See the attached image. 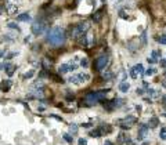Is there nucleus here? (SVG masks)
<instances>
[{
  "label": "nucleus",
  "mask_w": 166,
  "mask_h": 145,
  "mask_svg": "<svg viewBox=\"0 0 166 145\" xmlns=\"http://www.w3.org/2000/svg\"><path fill=\"white\" fill-rule=\"evenodd\" d=\"M113 72H111V71H105V72H102V77L105 79V80H111V79H113Z\"/></svg>",
  "instance_id": "ddd939ff"
},
{
  "label": "nucleus",
  "mask_w": 166,
  "mask_h": 145,
  "mask_svg": "<svg viewBox=\"0 0 166 145\" xmlns=\"http://www.w3.org/2000/svg\"><path fill=\"white\" fill-rule=\"evenodd\" d=\"M79 145H87V141L85 138H79Z\"/></svg>",
  "instance_id": "2f4dec72"
},
{
  "label": "nucleus",
  "mask_w": 166,
  "mask_h": 145,
  "mask_svg": "<svg viewBox=\"0 0 166 145\" xmlns=\"http://www.w3.org/2000/svg\"><path fill=\"white\" fill-rule=\"evenodd\" d=\"M162 102H163V105H166V94L162 97Z\"/></svg>",
  "instance_id": "c9c22d12"
},
{
  "label": "nucleus",
  "mask_w": 166,
  "mask_h": 145,
  "mask_svg": "<svg viewBox=\"0 0 166 145\" xmlns=\"http://www.w3.org/2000/svg\"><path fill=\"white\" fill-rule=\"evenodd\" d=\"M90 126H91L90 123H85V125H83V127H86V129H87V127H90Z\"/></svg>",
  "instance_id": "e433bc0d"
},
{
  "label": "nucleus",
  "mask_w": 166,
  "mask_h": 145,
  "mask_svg": "<svg viewBox=\"0 0 166 145\" xmlns=\"http://www.w3.org/2000/svg\"><path fill=\"white\" fill-rule=\"evenodd\" d=\"M136 93H137L138 95H143V94H144V91H143V89H137V90H136Z\"/></svg>",
  "instance_id": "72a5a7b5"
},
{
  "label": "nucleus",
  "mask_w": 166,
  "mask_h": 145,
  "mask_svg": "<svg viewBox=\"0 0 166 145\" xmlns=\"http://www.w3.org/2000/svg\"><path fill=\"white\" fill-rule=\"evenodd\" d=\"M78 1H80V0H78Z\"/></svg>",
  "instance_id": "58836bf2"
},
{
  "label": "nucleus",
  "mask_w": 166,
  "mask_h": 145,
  "mask_svg": "<svg viewBox=\"0 0 166 145\" xmlns=\"http://www.w3.org/2000/svg\"><path fill=\"white\" fill-rule=\"evenodd\" d=\"M126 140H127V138H125V134H123V133H121V134H119V138H118V142H119V144H122V142H125Z\"/></svg>",
  "instance_id": "bb28decb"
},
{
  "label": "nucleus",
  "mask_w": 166,
  "mask_h": 145,
  "mask_svg": "<svg viewBox=\"0 0 166 145\" xmlns=\"http://www.w3.org/2000/svg\"><path fill=\"white\" fill-rule=\"evenodd\" d=\"M1 55H3V51H0V57H1Z\"/></svg>",
  "instance_id": "4c0bfd02"
},
{
  "label": "nucleus",
  "mask_w": 166,
  "mask_h": 145,
  "mask_svg": "<svg viewBox=\"0 0 166 145\" xmlns=\"http://www.w3.org/2000/svg\"><path fill=\"white\" fill-rule=\"evenodd\" d=\"M31 14L29 12H24V14H20V15L17 17V20L18 21H22V22H28V21H31Z\"/></svg>",
  "instance_id": "1a4fd4ad"
},
{
  "label": "nucleus",
  "mask_w": 166,
  "mask_h": 145,
  "mask_svg": "<svg viewBox=\"0 0 166 145\" xmlns=\"http://www.w3.org/2000/svg\"><path fill=\"white\" fill-rule=\"evenodd\" d=\"M90 28V24L87 21L85 22H80V24H78L76 26H73V31H72V37H79L82 35H85Z\"/></svg>",
  "instance_id": "7ed1b4c3"
},
{
  "label": "nucleus",
  "mask_w": 166,
  "mask_h": 145,
  "mask_svg": "<svg viewBox=\"0 0 166 145\" xmlns=\"http://www.w3.org/2000/svg\"><path fill=\"white\" fill-rule=\"evenodd\" d=\"M4 69H6V72H7L8 76H11L12 73H14V71H15V65H14V64H10V62H7V64L4 65Z\"/></svg>",
  "instance_id": "6e6552de"
},
{
  "label": "nucleus",
  "mask_w": 166,
  "mask_h": 145,
  "mask_svg": "<svg viewBox=\"0 0 166 145\" xmlns=\"http://www.w3.org/2000/svg\"><path fill=\"white\" fill-rule=\"evenodd\" d=\"M148 62H151V64H155V62H156V60H154V58H152V57H148Z\"/></svg>",
  "instance_id": "473e14b6"
},
{
  "label": "nucleus",
  "mask_w": 166,
  "mask_h": 145,
  "mask_svg": "<svg viewBox=\"0 0 166 145\" xmlns=\"http://www.w3.org/2000/svg\"><path fill=\"white\" fill-rule=\"evenodd\" d=\"M148 131H150V127H148V126L140 125V129H138V137H137L138 141H143V140L148 136Z\"/></svg>",
  "instance_id": "0eeeda50"
},
{
  "label": "nucleus",
  "mask_w": 166,
  "mask_h": 145,
  "mask_svg": "<svg viewBox=\"0 0 166 145\" xmlns=\"http://www.w3.org/2000/svg\"><path fill=\"white\" fill-rule=\"evenodd\" d=\"M155 72H156V69H154V68H148V69H147V71H146V72H144V73H146L147 76H152V75H154Z\"/></svg>",
  "instance_id": "412c9836"
},
{
  "label": "nucleus",
  "mask_w": 166,
  "mask_h": 145,
  "mask_svg": "<svg viewBox=\"0 0 166 145\" xmlns=\"http://www.w3.org/2000/svg\"><path fill=\"white\" fill-rule=\"evenodd\" d=\"M159 137L162 138L163 141H166V129H165V127H162V129H161V134H159Z\"/></svg>",
  "instance_id": "5701e85b"
},
{
  "label": "nucleus",
  "mask_w": 166,
  "mask_h": 145,
  "mask_svg": "<svg viewBox=\"0 0 166 145\" xmlns=\"http://www.w3.org/2000/svg\"><path fill=\"white\" fill-rule=\"evenodd\" d=\"M45 31H46V25H45V22H42V21H37V22H35V24L32 25V33L35 36L43 35Z\"/></svg>",
  "instance_id": "39448f33"
},
{
  "label": "nucleus",
  "mask_w": 166,
  "mask_h": 145,
  "mask_svg": "<svg viewBox=\"0 0 166 145\" xmlns=\"http://www.w3.org/2000/svg\"><path fill=\"white\" fill-rule=\"evenodd\" d=\"M69 133H71V134H76L78 133V126L75 125V123L69 125Z\"/></svg>",
  "instance_id": "f3484780"
},
{
  "label": "nucleus",
  "mask_w": 166,
  "mask_h": 145,
  "mask_svg": "<svg viewBox=\"0 0 166 145\" xmlns=\"http://www.w3.org/2000/svg\"><path fill=\"white\" fill-rule=\"evenodd\" d=\"M7 83H1V86H0V89L3 90H8L10 89V86H11V83H10V80H6Z\"/></svg>",
  "instance_id": "4be33fe9"
},
{
  "label": "nucleus",
  "mask_w": 166,
  "mask_h": 145,
  "mask_svg": "<svg viewBox=\"0 0 166 145\" xmlns=\"http://www.w3.org/2000/svg\"><path fill=\"white\" fill-rule=\"evenodd\" d=\"M108 62H110V58H108V55L98 57L97 61H96V69H97V71H102V69H105V66L108 65Z\"/></svg>",
  "instance_id": "423d86ee"
},
{
  "label": "nucleus",
  "mask_w": 166,
  "mask_h": 145,
  "mask_svg": "<svg viewBox=\"0 0 166 145\" xmlns=\"http://www.w3.org/2000/svg\"><path fill=\"white\" fill-rule=\"evenodd\" d=\"M79 65H80V66L87 68V66H89V61H87V58H82V60L79 61Z\"/></svg>",
  "instance_id": "6ab92c4d"
},
{
  "label": "nucleus",
  "mask_w": 166,
  "mask_h": 145,
  "mask_svg": "<svg viewBox=\"0 0 166 145\" xmlns=\"http://www.w3.org/2000/svg\"><path fill=\"white\" fill-rule=\"evenodd\" d=\"M130 89V85L127 83V82H122L121 85H119V90H121L122 93H127Z\"/></svg>",
  "instance_id": "9b49d317"
},
{
  "label": "nucleus",
  "mask_w": 166,
  "mask_h": 145,
  "mask_svg": "<svg viewBox=\"0 0 166 145\" xmlns=\"http://www.w3.org/2000/svg\"><path fill=\"white\" fill-rule=\"evenodd\" d=\"M130 76H132V79H137V72H136V69H134V66L132 69H130Z\"/></svg>",
  "instance_id": "393cba45"
},
{
  "label": "nucleus",
  "mask_w": 166,
  "mask_h": 145,
  "mask_svg": "<svg viewBox=\"0 0 166 145\" xmlns=\"http://www.w3.org/2000/svg\"><path fill=\"white\" fill-rule=\"evenodd\" d=\"M134 123H136V117H133V116H126L123 119H119L118 120V125L121 126L122 129H130Z\"/></svg>",
  "instance_id": "20e7f679"
},
{
  "label": "nucleus",
  "mask_w": 166,
  "mask_h": 145,
  "mask_svg": "<svg viewBox=\"0 0 166 145\" xmlns=\"http://www.w3.org/2000/svg\"><path fill=\"white\" fill-rule=\"evenodd\" d=\"M91 136H93V137H96V138L100 137V136H101V131H100V129H97V130H94V131H91Z\"/></svg>",
  "instance_id": "cd10ccee"
},
{
  "label": "nucleus",
  "mask_w": 166,
  "mask_h": 145,
  "mask_svg": "<svg viewBox=\"0 0 166 145\" xmlns=\"http://www.w3.org/2000/svg\"><path fill=\"white\" fill-rule=\"evenodd\" d=\"M110 90H101V91H91V93L86 94L85 97V105L87 106H91V105H96L98 101H101L105 98L107 93H108Z\"/></svg>",
  "instance_id": "f03ea898"
},
{
  "label": "nucleus",
  "mask_w": 166,
  "mask_h": 145,
  "mask_svg": "<svg viewBox=\"0 0 166 145\" xmlns=\"http://www.w3.org/2000/svg\"><path fill=\"white\" fill-rule=\"evenodd\" d=\"M7 26H8L10 29H15L17 32H20V31H21V29H20V26H18V25L15 24V22H8V24H7Z\"/></svg>",
  "instance_id": "dca6fc26"
},
{
  "label": "nucleus",
  "mask_w": 166,
  "mask_h": 145,
  "mask_svg": "<svg viewBox=\"0 0 166 145\" xmlns=\"http://www.w3.org/2000/svg\"><path fill=\"white\" fill-rule=\"evenodd\" d=\"M68 82H69V83H73V85H82L80 79H79V76H78V75H72V76H69L68 77Z\"/></svg>",
  "instance_id": "f8f14e48"
},
{
  "label": "nucleus",
  "mask_w": 166,
  "mask_h": 145,
  "mask_svg": "<svg viewBox=\"0 0 166 145\" xmlns=\"http://www.w3.org/2000/svg\"><path fill=\"white\" fill-rule=\"evenodd\" d=\"M6 7H7L8 14H15V12L18 11V8H17V4H12V3H10V1L6 4Z\"/></svg>",
  "instance_id": "9d476101"
},
{
  "label": "nucleus",
  "mask_w": 166,
  "mask_h": 145,
  "mask_svg": "<svg viewBox=\"0 0 166 145\" xmlns=\"http://www.w3.org/2000/svg\"><path fill=\"white\" fill-rule=\"evenodd\" d=\"M134 69H136L137 75H143V73H144V66H143L141 64H137L136 66H134Z\"/></svg>",
  "instance_id": "2eb2a0df"
},
{
  "label": "nucleus",
  "mask_w": 166,
  "mask_h": 145,
  "mask_svg": "<svg viewBox=\"0 0 166 145\" xmlns=\"http://www.w3.org/2000/svg\"><path fill=\"white\" fill-rule=\"evenodd\" d=\"M156 42H158L159 44H166V35H162V36H159L158 39H156Z\"/></svg>",
  "instance_id": "aec40b11"
},
{
  "label": "nucleus",
  "mask_w": 166,
  "mask_h": 145,
  "mask_svg": "<svg viewBox=\"0 0 166 145\" xmlns=\"http://www.w3.org/2000/svg\"><path fill=\"white\" fill-rule=\"evenodd\" d=\"M104 145H113V142H111V141H108V140H107V141L104 142Z\"/></svg>",
  "instance_id": "f704fd0d"
},
{
  "label": "nucleus",
  "mask_w": 166,
  "mask_h": 145,
  "mask_svg": "<svg viewBox=\"0 0 166 145\" xmlns=\"http://www.w3.org/2000/svg\"><path fill=\"white\" fill-rule=\"evenodd\" d=\"M93 20L96 21V22H98V21L101 20V11H98V12H96V14H94V17H93Z\"/></svg>",
  "instance_id": "a878e982"
},
{
  "label": "nucleus",
  "mask_w": 166,
  "mask_h": 145,
  "mask_svg": "<svg viewBox=\"0 0 166 145\" xmlns=\"http://www.w3.org/2000/svg\"><path fill=\"white\" fill-rule=\"evenodd\" d=\"M148 127H156V126L159 125V120H158V117H151L150 122H148Z\"/></svg>",
  "instance_id": "4468645a"
},
{
  "label": "nucleus",
  "mask_w": 166,
  "mask_h": 145,
  "mask_svg": "<svg viewBox=\"0 0 166 145\" xmlns=\"http://www.w3.org/2000/svg\"><path fill=\"white\" fill-rule=\"evenodd\" d=\"M62 137H64V140L67 142H69V144H72V141H73V137H71V134H68V133H65L64 136H62Z\"/></svg>",
  "instance_id": "a211bd4d"
},
{
  "label": "nucleus",
  "mask_w": 166,
  "mask_h": 145,
  "mask_svg": "<svg viewBox=\"0 0 166 145\" xmlns=\"http://www.w3.org/2000/svg\"><path fill=\"white\" fill-rule=\"evenodd\" d=\"M33 75H35V71H31V72L25 73V75H24V79H29V77H32Z\"/></svg>",
  "instance_id": "c85d7f7f"
},
{
  "label": "nucleus",
  "mask_w": 166,
  "mask_h": 145,
  "mask_svg": "<svg viewBox=\"0 0 166 145\" xmlns=\"http://www.w3.org/2000/svg\"><path fill=\"white\" fill-rule=\"evenodd\" d=\"M159 65H161L162 68H166V60H163V58H161V61H159Z\"/></svg>",
  "instance_id": "7c9ffc66"
},
{
  "label": "nucleus",
  "mask_w": 166,
  "mask_h": 145,
  "mask_svg": "<svg viewBox=\"0 0 166 145\" xmlns=\"http://www.w3.org/2000/svg\"><path fill=\"white\" fill-rule=\"evenodd\" d=\"M46 40L51 46H61L65 42V31L61 26H54L49 31Z\"/></svg>",
  "instance_id": "f257e3e1"
},
{
  "label": "nucleus",
  "mask_w": 166,
  "mask_h": 145,
  "mask_svg": "<svg viewBox=\"0 0 166 145\" xmlns=\"http://www.w3.org/2000/svg\"><path fill=\"white\" fill-rule=\"evenodd\" d=\"M43 65H45V68H49L50 65H51V62H49L47 58H43Z\"/></svg>",
  "instance_id": "c756f323"
},
{
  "label": "nucleus",
  "mask_w": 166,
  "mask_h": 145,
  "mask_svg": "<svg viewBox=\"0 0 166 145\" xmlns=\"http://www.w3.org/2000/svg\"><path fill=\"white\" fill-rule=\"evenodd\" d=\"M147 93L150 94L151 97H158V91H156V90H154V89H148V91H147Z\"/></svg>",
  "instance_id": "b1692460"
}]
</instances>
